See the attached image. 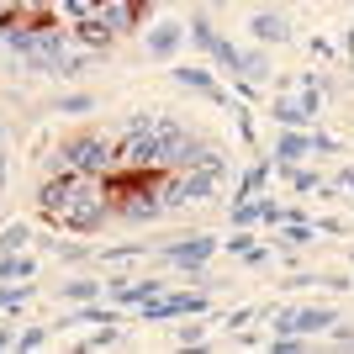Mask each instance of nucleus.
<instances>
[{
	"label": "nucleus",
	"instance_id": "32",
	"mask_svg": "<svg viewBox=\"0 0 354 354\" xmlns=\"http://www.w3.org/2000/svg\"><path fill=\"white\" fill-rule=\"evenodd\" d=\"M0 185H6V159H0Z\"/></svg>",
	"mask_w": 354,
	"mask_h": 354
},
{
	"label": "nucleus",
	"instance_id": "30",
	"mask_svg": "<svg viewBox=\"0 0 354 354\" xmlns=\"http://www.w3.org/2000/svg\"><path fill=\"white\" fill-rule=\"evenodd\" d=\"M11 344H16L11 339V323H0V349H11Z\"/></svg>",
	"mask_w": 354,
	"mask_h": 354
},
{
	"label": "nucleus",
	"instance_id": "6",
	"mask_svg": "<svg viewBox=\"0 0 354 354\" xmlns=\"http://www.w3.org/2000/svg\"><path fill=\"white\" fill-rule=\"evenodd\" d=\"M333 323V307H286L275 312V328L281 333H328Z\"/></svg>",
	"mask_w": 354,
	"mask_h": 354
},
{
	"label": "nucleus",
	"instance_id": "29",
	"mask_svg": "<svg viewBox=\"0 0 354 354\" xmlns=\"http://www.w3.org/2000/svg\"><path fill=\"white\" fill-rule=\"evenodd\" d=\"M207 339V323H191V328H180V344H201Z\"/></svg>",
	"mask_w": 354,
	"mask_h": 354
},
{
	"label": "nucleus",
	"instance_id": "1",
	"mask_svg": "<svg viewBox=\"0 0 354 354\" xmlns=\"http://www.w3.org/2000/svg\"><path fill=\"white\" fill-rule=\"evenodd\" d=\"M43 217L74 227V233H95L101 222H111V191H106L101 175H80V169H64V175L43 180Z\"/></svg>",
	"mask_w": 354,
	"mask_h": 354
},
{
	"label": "nucleus",
	"instance_id": "5",
	"mask_svg": "<svg viewBox=\"0 0 354 354\" xmlns=\"http://www.w3.org/2000/svg\"><path fill=\"white\" fill-rule=\"evenodd\" d=\"M217 249H222V243L212 233H191V238H175V243H159V259H164V265H175V270H201Z\"/></svg>",
	"mask_w": 354,
	"mask_h": 354
},
{
	"label": "nucleus",
	"instance_id": "21",
	"mask_svg": "<svg viewBox=\"0 0 354 354\" xmlns=\"http://www.w3.org/2000/svg\"><path fill=\"white\" fill-rule=\"evenodd\" d=\"M185 32H191V43L201 48V53H212V43H217V32H212V21H207V16H196V21H191Z\"/></svg>",
	"mask_w": 354,
	"mask_h": 354
},
{
	"label": "nucleus",
	"instance_id": "2",
	"mask_svg": "<svg viewBox=\"0 0 354 354\" xmlns=\"http://www.w3.org/2000/svg\"><path fill=\"white\" fill-rule=\"evenodd\" d=\"M111 169H164L159 133H153V111H138V117L127 122L122 143L111 148Z\"/></svg>",
	"mask_w": 354,
	"mask_h": 354
},
{
	"label": "nucleus",
	"instance_id": "12",
	"mask_svg": "<svg viewBox=\"0 0 354 354\" xmlns=\"http://www.w3.org/2000/svg\"><path fill=\"white\" fill-rule=\"evenodd\" d=\"M74 43L90 48V53H106V48H111V32H106L101 16H80V21H74Z\"/></svg>",
	"mask_w": 354,
	"mask_h": 354
},
{
	"label": "nucleus",
	"instance_id": "9",
	"mask_svg": "<svg viewBox=\"0 0 354 354\" xmlns=\"http://www.w3.org/2000/svg\"><path fill=\"white\" fill-rule=\"evenodd\" d=\"M106 291H111V301L127 312V307H143L148 296H159V291H164V281H111Z\"/></svg>",
	"mask_w": 354,
	"mask_h": 354
},
{
	"label": "nucleus",
	"instance_id": "3",
	"mask_svg": "<svg viewBox=\"0 0 354 354\" xmlns=\"http://www.w3.org/2000/svg\"><path fill=\"white\" fill-rule=\"evenodd\" d=\"M59 159H64V169H80V175H106L111 169V143L101 133H80L59 148Z\"/></svg>",
	"mask_w": 354,
	"mask_h": 354
},
{
	"label": "nucleus",
	"instance_id": "13",
	"mask_svg": "<svg viewBox=\"0 0 354 354\" xmlns=\"http://www.w3.org/2000/svg\"><path fill=\"white\" fill-rule=\"evenodd\" d=\"M180 43H185V27H180V21H159V27L148 32V53H153V59H169Z\"/></svg>",
	"mask_w": 354,
	"mask_h": 354
},
{
	"label": "nucleus",
	"instance_id": "23",
	"mask_svg": "<svg viewBox=\"0 0 354 354\" xmlns=\"http://www.w3.org/2000/svg\"><path fill=\"white\" fill-rule=\"evenodd\" d=\"M59 6L74 16V21H80V16H95V11H101V0H59Z\"/></svg>",
	"mask_w": 354,
	"mask_h": 354
},
{
	"label": "nucleus",
	"instance_id": "22",
	"mask_svg": "<svg viewBox=\"0 0 354 354\" xmlns=\"http://www.w3.org/2000/svg\"><path fill=\"white\" fill-rule=\"evenodd\" d=\"M64 296H69V301H95V296H101V281H90V275H85V281H69Z\"/></svg>",
	"mask_w": 354,
	"mask_h": 354
},
{
	"label": "nucleus",
	"instance_id": "14",
	"mask_svg": "<svg viewBox=\"0 0 354 354\" xmlns=\"http://www.w3.org/2000/svg\"><path fill=\"white\" fill-rule=\"evenodd\" d=\"M238 74H243V80H254V85H259V80H270V59H265V43H254V48H238Z\"/></svg>",
	"mask_w": 354,
	"mask_h": 354
},
{
	"label": "nucleus",
	"instance_id": "20",
	"mask_svg": "<svg viewBox=\"0 0 354 354\" xmlns=\"http://www.w3.org/2000/svg\"><path fill=\"white\" fill-rule=\"evenodd\" d=\"M32 291L37 286H0V312H16V307H27Z\"/></svg>",
	"mask_w": 354,
	"mask_h": 354
},
{
	"label": "nucleus",
	"instance_id": "4",
	"mask_svg": "<svg viewBox=\"0 0 354 354\" xmlns=\"http://www.w3.org/2000/svg\"><path fill=\"white\" fill-rule=\"evenodd\" d=\"M207 307H212V291H180V296L159 291L138 307V317H148V323H159V317H201Z\"/></svg>",
	"mask_w": 354,
	"mask_h": 354
},
{
	"label": "nucleus",
	"instance_id": "7",
	"mask_svg": "<svg viewBox=\"0 0 354 354\" xmlns=\"http://www.w3.org/2000/svg\"><path fill=\"white\" fill-rule=\"evenodd\" d=\"M249 37H254V43H265V48L291 43V16H286V11H254L249 16Z\"/></svg>",
	"mask_w": 354,
	"mask_h": 354
},
{
	"label": "nucleus",
	"instance_id": "34",
	"mask_svg": "<svg viewBox=\"0 0 354 354\" xmlns=\"http://www.w3.org/2000/svg\"><path fill=\"white\" fill-rule=\"evenodd\" d=\"M0 143H6V127H0Z\"/></svg>",
	"mask_w": 354,
	"mask_h": 354
},
{
	"label": "nucleus",
	"instance_id": "11",
	"mask_svg": "<svg viewBox=\"0 0 354 354\" xmlns=\"http://www.w3.org/2000/svg\"><path fill=\"white\" fill-rule=\"evenodd\" d=\"M175 80L185 90H196V95H212V101H227L222 95V85H217V74L212 69H201V64H185V69H175Z\"/></svg>",
	"mask_w": 354,
	"mask_h": 354
},
{
	"label": "nucleus",
	"instance_id": "15",
	"mask_svg": "<svg viewBox=\"0 0 354 354\" xmlns=\"http://www.w3.org/2000/svg\"><path fill=\"white\" fill-rule=\"evenodd\" d=\"M270 175H275V159H259L243 169V180H238V201H249V196H259L270 185Z\"/></svg>",
	"mask_w": 354,
	"mask_h": 354
},
{
	"label": "nucleus",
	"instance_id": "31",
	"mask_svg": "<svg viewBox=\"0 0 354 354\" xmlns=\"http://www.w3.org/2000/svg\"><path fill=\"white\" fill-rule=\"evenodd\" d=\"M344 53H349V59H354V27L344 32Z\"/></svg>",
	"mask_w": 354,
	"mask_h": 354
},
{
	"label": "nucleus",
	"instance_id": "16",
	"mask_svg": "<svg viewBox=\"0 0 354 354\" xmlns=\"http://www.w3.org/2000/svg\"><path fill=\"white\" fill-rule=\"evenodd\" d=\"M275 175H286L296 191H323V175H317V169H307V164H281Z\"/></svg>",
	"mask_w": 354,
	"mask_h": 354
},
{
	"label": "nucleus",
	"instance_id": "10",
	"mask_svg": "<svg viewBox=\"0 0 354 354\" xmlns=\"http://www.w3.org/2000/svg\"><path fill=\"white\" fill-rule=\"evenodd\" d=\"M312 153V138L301 133V127H286L281 138H275V169H281V164H301Z\"/></svg>",
	"mask_w": 354,
	"mask_h": 354
},
{
	"label": "nucleus",
	"instance_id": "24",
	"mask_svg": "<svg viewBox=\"0 0 354 354\" xmlns=\"http://www.w3.org/2000/svg\"><path fill=\"white\" fill-rule=\"evenodd\" d=\"M48 344V328H27L21 339H16V349H43Z\"/></svg>",
	"mask_w": 354,
	"mask_h": 354
},
{
	"label": "nucleus",
	"instance_id": "17",
	"mask_svg": "<svg viewBox=\"0 0 354 354\" xmlns=\"http://www.w3.org/2000/svg\"><path fill=\"white\" fill-rule=\"evenodd\" d=\"M32 259L27 254H0V281H32Z\"/></svg>",
	"mask_w": 354,
	"mask_h": 354
},
{
	"label": "nucleus",
	"instance_id": "25",
	"mask_svg": "<svg viewBox=\"0 0 354 354\" xmlns=\"http://www.w3.org/2000/svg\"><path fill=\"white\" fill-rule=\"evenodd\" d=\"M59 111H95V95H64Z\"/></svg>",
	"mask_w": 354,
	"mask_h": 354
},
{
	"label": "nucleus",
	"instance_id": "33",
	"mask_svg": "<svg viewBox=\"0 0 354 354\" xmlns=\"http://www.w3.org/2000/svg\"><path fill=\"white\" fill-rule=\"evenodd\" d=\"M312 6H328V0H312Z\"/></svg>",
	"mask_w": 354,
	"mask_h": 354
},
{
	"label": "nucleus",
	"instance_id": "8",
	"mask_svg": "<svg viewBox=\"0 0 354 354\" xmlns=\"http://www.w3.org/2000/svg\"><path fill=\"white\" fill-rule=\"evenodd\" d=\"M106 21V32L111 37H122V32H133L138 21H143V6L138 0H101V11H95Z\"/></svg>",
	"mask_w": 354,
	"mask_h": 354
},
{
	"label": "nucleus",
	"instance_id": "18",
	"mask_svg": "<svg viewBox=\"0 0 354 354\" xmlns=\"http://www.w3.org/2000/svg\"><path fill=\"white\" fill-rule=\"evenodd\" d=\"M270 117L281 122V127H307V117H301V106H296V95H281V101L270 106Z\"/></svg>",
	"mask_w": 354,
	"mask_h": 354
},
{
	"label": "nucleus",
	"instance_id": "28",
	"mask_svg": "<svg viewBox=\"0 0 354 354\" xmlns=\"http://www.w3.org/2000/svg\"><path fill=\"white\" fill-rule=\"evenodd\" d=\"M111 344H122V333H95V339H85L80 349H111Z\"/></svg>",
	"mask_w": 354,
	"mask_h": 354
},
{
	"label": "nucleus",
	"instance_id": "19",
	"mask_svg": "<svg viewBox=\"0 0 354 354\" xmlns=\"http://www.w3.org/2000/svg\"><path fill=\"white\" fill-rule=\"evenodd\" d=\"M27 238H32L27 222H11V227L0 233V254H21V249H27Z\"/></svg>",
	"mask_w": 354,
	"mask_h": 354
},
{
	"label": "nucleus",
	"instance_id": "26",
	"mask_svg": "<svg viewBox=\"0 0 354 354\" xmlns=\"http://www.w3.org/2000/svg\"><path fill=\"white\" fill-rule=\"evenodd\" d=\"M233 117H238V138H243V143H254V117H249V111H243V106H238Z\"/></svg>",
	"mask_w": 354,
	"mask_h": 354
},
{
	"label": "nucleus",
	"instance_id": "27",
	"mask_svg": "<svg viewBox=\"0 0 354 354\" xmlns=\"http://www.w3.org/2000/svg\"><path fill=\"white\" fill-rule=\"evenodd\" d=\"M312 153H339V138H328V133H312Z\"/></svg>",
	"mask_w": 354,
	"mask_h": 354
}]
</instances>
